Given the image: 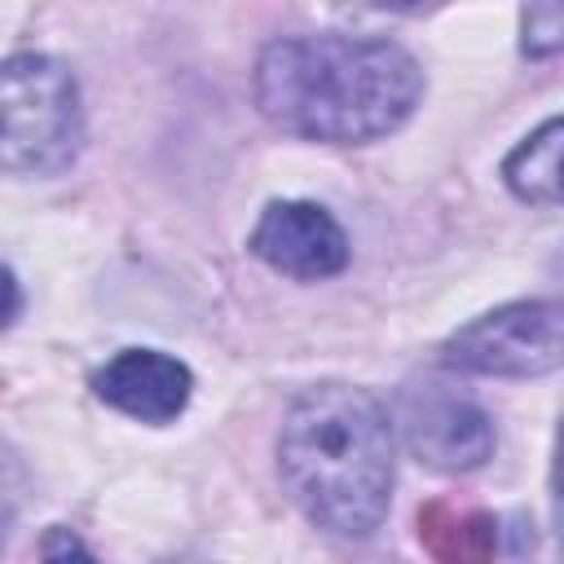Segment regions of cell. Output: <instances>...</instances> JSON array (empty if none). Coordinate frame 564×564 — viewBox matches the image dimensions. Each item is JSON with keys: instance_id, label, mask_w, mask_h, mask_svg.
Returning a JSON list of instances; mask_svg holds the SVG:
<instances>
[{"instance_id": "ba28073f", "label": "cell", "mask_w": 564, "mask_h": 564, "mask_svg": "<svg viewBox=\"0 0 564 564\" xmlns=\"http://www.w3.org/2000/svg\"><path fill=\"white\" fill-rule=\"evenodd\" d=\"M419 542L432 564H494L498 560V520L480 507L432 498L419 507Z\"/></svg>"}, {"instance_id": "8992f818", "label": "cell", "mask_w": 564, "mask_h": 564, "mask_svg": "<svg viewBox=\"0 0 564 564\" xmlns=\"http://www.w3.org/2000/svg\"><path fill=\"white\" fill-rule=\"evenodd\" d=\"M247 251L295 282L335 278L348 264V234L322 207L304 198H273L247 234Z\"/></svg>"}, {"instance_id": "277c9868", "label": "cell", "mask_w": 564, "mask_h": 564, "mask_svg": "<svg viewBox=\"0 0 564 564\" xmlns=\"http://www.w3.org/2000/svg\"><path fill=\"white\" fill-rule=\"evenodd\" d=\"M441 361L489 379H538L564 370V295L511 300L471 317L441 344Z\"/></svg>"}, {"instance_id": "52a82bcc", "label": "cell", "mask_w": 564, "mask_h": 564, "mask_svg": "<svg viewBox=\"0 0 564 564\" xmlns=\"http://www.w3.org/2000/svg\"><path fill=\"white\" fill-rule=\"evenodd\" d=\"M93 392L110 410L163 427L185 414L194 397V375L181 357L159 352V348H119L106 366L93 370Z\"/></svg>"}, {"instance_id": "5b68a950", "label": "cell", "mask_w": 564, "mask_h": 564, "mask_svg": "<svg viewBox=\"0 0 564 564\" xmlns=\"http://www.w3.org/2000/svg\"><path fill=\"white\" fill-rule=\"evenodd\" d=\"M397 423L410 454L445 476L476 471L494 454V419L485 405L441 379L405 383L397 397Z\"/></svg>"}, {"instance_id": "9c48e42d", "label": "cell", "mask_w": 564, "mask_h": 564, "mask_svg": "<svg viewBox=\"0 0 564 564\" xmlns=\"http://www.w3.org/2000/svg\"><path fill=\"white\" fill-rule=\"evenodd\" d=\"M502 181L520 203L564 207V115L538 123L502 159Z\"/></svg>"}, {"instance_id": "5bb4252c", "label": "cell", "mask_w": 564, "mask_h": 564, "mask_svg": "<svg viewBox=\"0 0 564 564\" xmlns=\"http://www.w3.org/2000/svg\"><path fill=\"white\" fill-rule=\"evenodd\" d=\"M159 564H212V560H194V555H172V560H159Z\"/></svg>"}, {"instance_id": "7a4b0ae2", "label": "cell", "mask_w": 564, "mask_h": 564, "mask_svg": "<svg viewBox=\"0 0 564 564\" xmlns=\"http://www.w3.org/2000/svg\"><path fill=\"white\" fill-rule=\"evenodd\" d=\"M392 419L357 383H313L282 414V489L326 533L370 538L379 529L392 498Z\"/></svg>"}, {"instance_id": "7c38bea8", "label": "cell", "mask_w": 564, "mask_h": 564, "mask_svg": "<svg viewBox=\"0 0 564 564\" xmlns=\"http://www.w3.org/2000/svg\"><path fill=\"white\" fill-rule=\"evenodd\" d=\"M551 524H555V546L564 560V414L555 432V463H551Z\"/></svg>"}, {"instance_id": "4fadbf2b", "label": "cell", "mask_w": 564, "mask_h": 564, "mask_svg": "<svg viewBox=\"0 0 564 564\" xmlns=\"http://www.w3.org/2000/svg\"><path fill=\"white\" fill-rule=\"evenodd\" d=\"M4 282H9V317H4V326H13L18 313H22V286H18V273H13V269L4 273Z\"/></svg>"}, {"instance_id": "8fae6325", "label": "cell", "mask_w": 564, "mask_h": 564, "mask_svg": "<svg viewBox=\"0 0 564 564\" xmlns=\"http://www.w3.org/2000/svg\"><path fill=\"white\" fill-rule=\"evenodd\" d=\"M40 564H97V555L88 551V542L75 529L48 524L40 533Z\"/></svg>"}, {"instance_id": "6da1fadb", "label": "cell", "mask_w": 564, "mask_h": 564, "mask_svg": "<svg viewBox=\"0 0 564 564\" xmlns=\"http://www.w3.org/2000/svg\"><path fill=\"white\" fill-rule=\"evenodd\" d=\"M260 115L304 141L366 145L397 132L423 101V66L379 35H282L256 57Z\"/></svg>"}, {"instance_id": "3957f363", "label": "cell", "mask_w": 564, "mask_h": 564, "mask_svg": "<svg viewBox=\"0 0 564 564\" xmlns=\"http://www.w3.org/2000/svg\"><path fill=\"white\" fill-rule=\"evenodd\" d=\"M9 176H62L84 150V101L66 62L48 53H9L0 70Z\"/></svg>"}, {"instance_id": "30bf717a", "label": "cell", "mask_w": 564, "mask_h": 564, "mask_svg": "<svg viewBox=\"0 0 564 564\" xmlns=\"http://www.w3.org/2000/svg\"><path fill=\"white\" fill-rule=\"evenodd\" d=\"M520 53L524 57L564 53V4H524L520 9Z\"/></svg>"}]
</instances>
